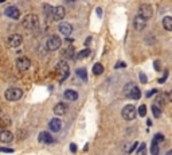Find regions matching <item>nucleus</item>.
Masks as SVG:
<instances>
[{
    "instance_id": "obj_1",
    "label": "nucleus",
    "mask_w": 172,
    "mask_h": 155,
    "mask_svg": "<svg viewBox=\"0 0 172 155\" xmlns=\"http://www.w3.org/2000/svg\"><path fill=\"white\" fill-rule=\"evenodd\" d=\"M55 74L58 82H63L65 80H67V77L70 76V66L66 61H59L55 66Z\"/></svg>"
},
{
    "instance_id": "obj_2",
    "label": "nucleus",
    "mask_w": 172,
    "mask_h": 155,
    "mask_svg": "<svg viewBox=\"0 0 172 155\" xmlns=\"http://www.w3.org/2000/svg\"><path fill=\"white\" fill-rule=\"evenodd\" d=\"M124 95L127 96V97H129V99L139 100L141 97V92L133 82H128V84L124 86Z\"/></svg>"
},
{
    "instance_id": "obj_3",
    "label": "nucleus",
    "mask_w": 172,
    "mask_h": 155,
    "mask_svg": "<svg viewBox=\"0 0 172 155\" xmlns=\"http://www.w3.org/2000/svg\"><path fill=\"white\" fill-rule=\"evenodd\" d=\"M38 23H39V19H38V16H36L35 14L26 15L24 18H23V22H22L23 27L27 28V30H34V28H36Z\"/></svg>"
},
{
    "instance_id": "obj_4",
    "label": "nucleus",
    "mask_w": 172,
    "mask_h": 155,
    "mask_svg": "<svg viewBox=\"0 0 172 155\" xmlns=\"http://www.w3.org/2000/svg\"><path fill=\"white\" fill-rule=\"evenodd\" d=\"M23 96V90L20 88H8L4 92V97L8 101H18L19 99H22Z\"/></svg>"
},
{
    "instance_id": "obj_5",
    "label": "nucleus",
    "mask_w": 172,
    "mask_h": 155,
    "mask_svg": "<svg viewBox=\"0 0 172 155\" xmlns=\"http://www.w3.org/2000/svg\"><path fill=\"white\" fill-rule=\"evenodd\" d=\"M136 108L134 105H125L121 111V116H123L124 120H127V121H130V120H134L136 119Z\"/></svg>"
},
{
    "instance_id": "obj_6",
    "label": "nucleus",
    "mask_w": 172,
    "mask_h": 155,
    "mask_svg": "<svg viewBox=\"0 0 172 155\" xmlns=\"http://www.w3.org/2000/svg\"><path fill=\"white\" fill-rule=\"evenodd\" d=\"M61 45H62V41H61V38L58 35H51V36H49L47 41H46V47H47L50 51H55V50H58L61 47Z\"/></svg>"
},
{
    "instance_id": "obj_7",
    "label": "nucleus",
    "mask_w": 172,
    "mask_h": 155,
    "mask_svg": "<svg viewBox=\"0 0 172 155\" xmlns=\"http://www.w3.org/2000/svg\"><path fill=\"white\" fill-rule=\"evenodd\" d=\"M152 15H153V10H152L151 6L149 4H141L140 8H139V16L148 20V19L152 18Z\"/></svg>"
},
{
    "instance_id": "obj_8",
    "label": "nucleus",
    "mask_w": 172,
    "mask_h": 155,
    "mask_svg": "<svg viewBox=\"0 0 172 155\" xmlns=\"http://www.w3.org/2000/svg\"><path fill=\"white\" fill-rule=\"evenodd\" d=\"M16 67H18V70H20V72L28 70V69L31 67V61L28 60L27 57H19L18 60H16Z\"/></svg>"
},
{
    "instance_id": "obj_9",
    "label": "nucleus",
    "mask_w": 172,
    "mask_h": 155,
    "mask_svg": "<svg viewBox=\"0 0 172 155\" xmlns=\"http://www.w3.org/2000/svg\"><path fill=\"white\" fill-rule=\"evenodd\" d=\"M65 14L66 12H65V8L62 6H56L51 10V16H53L54 20H62L65 18Z\"/></svg>"
},
{
    "instance_id": "obj_10",
    "label": "nucleus",
    "mask_w": 172,
    "mask_h": 155,
    "mask_svg": "<svg viewBox=\"0 0 172 155\" xmlns=\"http://www.w3.org/2000/svg\"><path fill=\"white\" fill-rule=\"evenodd\" d=\"M58 30H59V32L65 38H67V36L73 32V26H71L70 23H67V22H62L59 25V27H58Z\"/></svg>"
},
{
    "instance_id": "obj_11",
    "label": "nucleus",
    "mask_w": 172,
    "mask_h": 155,
    "mask_svg": "<svg viewBox=\"0 0 172 155\" xmlns=\"http://www.w3.org/2000/svg\"><path fill=\"white\" fill-rule=\"evenodd\" d=\"M4 14L7 15L8 18L15 19V20L20 18V11H19L16 7H14V6H10V7L6 8V10H4Z\"/></svg>"
},
{
    "instance_id": "obj_12",
    "label": "nucleus",
    "mask_w": 172,
    "mask_h": 155,
    "mask_svg": "<svg viewBox=\"0 0 172 155\" xmlns=\"http://www.w3.org/2000/svg\"><path fill=\"white\" fill-rule=\"evenodd\" d=\"M22 43H23V38L19 34H12V35L8 36V45L11 47H19Z\"/></svg>"
},
{
    "instance_id": "obj_13",
    "label": "nucleus",
    "mask_w": 172,
    "mask_h": 155,
    "mask_svg": "<svg viewBox=\"0 0 172 155\" xmlns=\"http://www.w3.org/2000/svg\"><path fill=\"white\" fill-rule=\"evenodd\" d=\"M133 27H134V30H136V31H143V30L147 27V20L137 15L136 18L133 19Z\"/></svg>"
},
{
    "instance_id": "obj_14",
    "label": "nucleus",
    "mask_w": 172,
    "mask_h": 155,
    "mask_svg": "<svg viewBox=\"0 0 172 155\" xmlns=\"http://www.w3.org/2000/svg\"><path fill=\"white\" fill-rule=\"evenodd\" d=\"M14 140V134L11 132V131H0V142H3V143H11V142Z\"/></svg>"
},
{
    "instance_id": "obj_15",
    "label": "nucleus",
    "mask_w": 172,
    "mask_h": 155,
    "mask_svg": "<svg viewBox=\"0 0 172 155\" xmlns=\"http://www.w3.org/2000/svg\"><path fill=\"white\" fill-rule=\"evenodd\" d=\"M49 127L50 130L53 131V132H59L61 128H62V121H61V119H51L49 123Z\"/></svg>"
},
{
    "instance_id": "obj_16",
    "label": "nucleus",
    "mask_w": 172,
    "mask_h": 155,
    "mask_svg": "<svg viewBox=\"0 0 172 155\" xmlns=\"http://www.w3.org/2000/svg\"><path fill=\"white\" fill-rule=\"evenodd\" d=\"M53 111H54L55 115L62 116V115H65V113L67 112V105L65 104V102H58V104H55V107L53 108Z\"/></svg>"
},
{
    "instance_id": "obj_17",
    "label": "nucleus",
    "mask_w": 172,
    "mask_h": 155,
    "mask_svg": "<svg viewBox=\"0 0 172 155\" xmlns=\"http://www.w3.org/2000/svg\"><path fill=\"white\" fill-rule=\"evenodd\" d=\"M39 142L40 143H45V144H51L54 142V139H53V136L49 134V132H46V131H43V132H40L39 134Z\"/></svg>"
},
{
    "instance_id": "obj_18",
    "label": "nucleus",
    "mask_w": 172,
    "mask_h": 155,
    "mask_svg": "<svg viewBox=\"0 0 172 155\" xmlns=\"http://www.w3.org/2000/svg\"><path fill=\"white\" fill-rule=\"evenodd\" d=\"M63 96H65V99H66L67 101H75V100L78 99V93L75 90H71V89L65 90Z\"/></svg>"
},
{
    "instance_id": "obj_19",
    "label": "nucleus",
    "mask_w": 172,
    "mask_h": 155,
    "mask_svg": "<svg viewBox=\"0 0 172 155\" xmlns=\"http://www.w3.org/2000/svg\"><path fill=\"white\" fill-rule=\"evenodd\" d=\"M163 27L167 31H172V16H165L163 19Z\"/></svg>"
},
{
    "instance_id": "obj_20",
    "label": "nucleus",
    "mask_w": 172,
    "mask_h": 155,
    "mask_svg": "<svg viewBox=\"0 0 172 155\" xmlns=\"http://www.w3.org/2000/svg\"><path fill=\"white\" fill-rule=\"evenodd\" d=\"M75 73H77V76L81 78L82 81H88V72H86V69H84V67H79V69H77V70H75Z\"/></svg>"
},
{
    "instance_id": "obj_21",
    "label": "nucleus",
    "mask_w": 172,
    "mask_h": 155,
    "mask_svg": "<svg viewBox=\"0 0 172 155\" xmlns=\"http://www.w3.org/2000/svg\"><path fill=\"white\" fill-rule=\"evenodd\" d=\"M90 49H85V50H82V51H79L78 53V55H77V60H84V58H88L89 55H90Z\"/></svg>"
},
{
    "instance_id": "obj_22",
    "label": "nucleus",
    "mask_w": 172,
    "mask_h": 155,
    "mask_svg": "<svg viewBox=\"0 0 172 155\" xmlns=\"http://www.w3.org/2000/svg\"><path fill=\"white\" fill-rule=\"evenodd\" d=\"M74 49L73 46H69V47H66V49L63 50V55L66 57V58H74Z\"/></svg>"
},
{
    "instance_id": "obj_23",
    "label": "nucleus",
    "mask_w": 172,
    "mask_h": 155,
    "mask_svg": "<svg viewBox=\"0 0 172 155\" xmlns=\"http://www.w3.org/2000/svg\"><path fill=\"white\" fill-rule=\"evenodd\" d=\"M93 73H94L95 76L102 74V73H104V66H102L101 64H95L94 66H93Z\"/></svg>"
},
{
    "instance_id": "obj_24",
    "label": "nucleus",
    "mask_w": 172,
    "mask_h": 155,
    "mask_svg": "<svg viewBox=\"0 0 172 155\" xmlns=\"http://www.w3.org/2000/svg\"><path fill=\"white\" fill-rule=\"evenodd\" d=\"M151 154L152 155H159L160 154V148H159V146H157V143L156 142H152V146H151Z\"/></svg>"
},
{
    "instance_id": "obj_25",
    "label": "nucleus",
    "mask_w": 172,
    "mask_h": 155,
    "mask_svg": "<svg viewBox=\"0 0 172 155\" xmlns=\"http://www.w3.org/2000/svg\"><path fill=\"white\" fill-rule=\"evenodd\" d=\"M152 113H153V116L156 117V119H159V117L162 116V109L153 104V105H152Z\"/></svg>"
},
{
    "instance_id": "obj_26",
    "label": "nucleus",
    "mask_w": 172,
    "mask_h": 155,
    "mask_svg": "<svg viewBox=\"0 0 172 155\" xmlns=\"http://www.w3.org/2000/svg\"><path fill=\"white\" fill-rule=\"evenodd\" d=\"M155 105L159 107L160 109H162L163 107H164V96H159L156 97V101H155Z\"/></svg>"
},
{
    "instance_id": "obj_27",
    "label": "nucleus",
    "mask_w": 172,
    "mask_h": 155,
    "mask_svg": "<svg viewBox=\"0 0 172 155\" xmlns=\"http://www.w3.org/2000/svg\"><path fill=\"white\" fill-rule=\"evenodd\" d=\"M137 155H147V146H145V143H141L140 147L137 148Z\"/></svg>"
},
{
    "instance_id": "obj_28",
    "label": "nucleus",
    "mask_w": 172,
    "mask_h": 155,
    "mask_svg": "<svg viewBox=\"0 0 172 155\" xmlns=\"http://www.w3.org/2000/svg\"><path fill=\"white\" fill-rule=\"evenodd\" d=\"M139 115H140L141 117H144L145 115H147V107H145L144 104L139 107Z\"/></svg>"
},
{
    "instance_id": "obj_29",
    "label": "nucleus",
    "mask_w": 172,
    "mask_h": 155,
    "mask_svg": "<svg viewBox=\"0 0 172 155\" xmlns=\"http://www.w3.org/2000/svg\"><path fill=\"white\" fill-rule=\"evenodd\" d=\"M153 140L156 142V143H160V142H164V136H163L162 134H156L153 137Z\"/></svg>"
},
{
    "instance_id": "obj_30",
    "label": "nucleus",
    "mask_w": 172,
    "mask_h": 155,
    "mask_svg": "<svg viewBox=\"0 0 172 155\" xmlns=\"http://www.w3.org/2000/svg\"><path fill=\"white\" fill-rule=\"evenodd\" d=\"M0 152H6V154H12L14 150L12 148H7V147H0Z\"/></svg>"
},
{
    "instance_id": "obj_31",
    "label": "nucleus",
    "mask_w": 172,
    "mask_h": 155,
    "mask_svg": "<svg viewBox=\"0 0 172 155\" xmlns=\"http://www.w3.org/2000/svg\"><path fill=\"white\" fill-rule=\"evenodd\" d=\"M153 67L156 72H160L162 70V66H160V61H155L153 62Z\"/></svg>"
},
{
    "instance_id": "obj_32",
    "label": "nucleus",
    "mask_w": 172,
    "mask_h": 155,
    "mask_svg": "<svg viewBox=\"0 0 172 155\" xmlns=\"http://www.w3.org/2000/svg\"><path fill=\"white\" fill-rule=\"evenodd\" d=\"M140 81L143 82V84H147V81H148V78H147V76H145L144 73H140Z\"/></svg>"
},
{
    "instance_id": "obj_33",
    "label": "nucleus",
    "mask_w": 172,
    "mask_h": 155,
    "mask_svg": "<svg viewBox=\"0 0 172 155\" xmlns=\"http://www.w3.org/2000/svg\"><path fill=\"white\" fill-rule=\"evenodd\" d=\"M167 77H168V70H165V72H164V77L160 78V80H159V82H164L165 80H167Z\"/></svg>"
},
{
    "instance_id": "obj_34",
    "label": "nucleus",
    "mask_w": 172,
    "mask_h": 155,
    "mask_svg": "<svg viewBox=\"0 0 172 155\" xmlns=\"http://www.w3.org/2000/svg\"><path fill=\"white\" fill-rule=\"evenodd\" d=\"M127 66V64H125V62H117V65L114 67H116V69H118V67H125Z\"/></svg>"
},
{
    "instance_id": "obj_35",
    "label": "nucleus",
    "mask_w": 172,
    "mask_h": 155,
    "mask_svg": "<svg viewBox=\"0 0 172 155\" xmlns=\"http://www.w3.org/2000/svg\"><path fill=\"white\" fill-rule=\"evenodd\" d=\"M70 151L71 152H77V146L74 144V143H71L70 144Z\"/></svg>"
},
{
    "instance_id": "obj_36",
    "label": "nucleus",
    "mask_w": 172,
    "mask_h": 155,
    "mask_svg": "<svg viewBox=\"0 0 172 155\" xmlns=\"http://www.w3.org/2000/svg\"><path fill=\"white\" fill-rule=\"evenodd\" d=\"M155 93H157V90H156V89H153V90H149L147 93V97H151V96H153Z\"/></svg>"
},
{
    "instance_id": "obj_37",
    "label": "nucleus",
    "mask_w": 172,
    "mask_h": 155,
    "mask_svg": "<svg viewBox=\"0 0 172 155\" xmlns=\"http://www.w3.org/2000/svg\"><path fill=\"white\" fill-rule=\"evenodd\" d=\"M136 147H137V143H134V144H133V146H132V147L129 148V151H128V152H129V154H130V152H133L134 150H136Z\"/></svg>"
},
{
    "instance_id": "obj_38",
    "label": "nucleus",
    "mask_w": 172,
    "mask_h": 155,
    "mask_svg": "<svg viewBox=\"0 0 172 155\" xmlns=\"http://www.w3.org/2000/svg\"><path fill=\"white\" fill-rule=\"evenodd\" d=\"M95 11H97V15H98L100 18H101V16H102V10H101V8H97Z\"/></svg>"
},
{
    "instance_id": "obj_39",
    "label": "nucleus",
    "mask_w": 172,
    "mask_h": 155,
    "mask_svg": "<svg viewBox=\"0 0 172 155\" xmlns=\"http://www.w3.org/2000/svg\"><path fill=\"white\" fill-rule=\"evenodd\" d=\"M168 100L172 102V90H169V93H168Z\"/></svg>"
},
{
    "instance_id": "obj_40",
    "label": "nucleus",
    "mask_w": 172,
    "mask_h": 155,
    "mask_svg": "<svg viewBox=\"0 0 172 155\" xmlns=\"http://www.w3.org/2000/svg\"><path fill=\"white\" fill-rule=\"evenodd\" d=\"M90 41H91V38H90V36H89V38L86 39V41H85V46H88V45H89V42H90Z\"/></svg>"
},
{
    "instance_id": "obj_41",
    "label": "nucleus",
    "mask_w": 172,
    "mask_h": 155,
    "mask_svg": "<svg viewBox=\"0 0 172 155\" xmlns=\"http://www.w3.org/2000/svg\"><path fill=\"white\" fill-rule=\"evenodd\" d=\"M165 155H172V150H169V151L167 152V154H165Z\"/></svg>"
},
{
    "instance_id": "obj_42",
    "label": "nucleus",
    "mask_w": 172,
    "mask_h": 155,
    "mask_svg": "<svg viewBox=\"0 0 172 155\" xmlns=\"http://www.w3.org/2000/svg\"><path fill=\"white\" fill-rule=\"evenodd\" d=\"M0 113H1V108H0Z\"/></svg>"
}]
</instances>
